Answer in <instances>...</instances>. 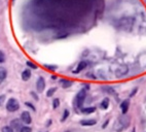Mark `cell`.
Returning a JSON list of instances; mask_svg holds the SVG:
<instances>
[{
	"mask_svg": "<svg viewBox=\"0 0 146 132\" xmlns=\"http://www.w3.org/2000/svg\"><path fill=\"white\" fill-rule=\"evenodd\" d=\"M59 105H60V100L58 99V98H55V99L53 100V107L57 108L59 107Z\"/></svg>",
	"mask_w": 146,
	"mask_h": 132,
	"instance_id": "obj_20",
	"label": "cell"
},
{
	"mask_svg": "<svg viewBox=\"0 0 146 132\" xmlns=\"http://www.w3.org/2000/svg\"><path fill=\"white\" fill-rule=\"evenodd\" d=\"M129 72V67H128L127 65H120L117 67V69L115 70V76L117 78H122V76H126L127 73Z\"/></svg>",
	"mask_w": 146,
	"mask_h": 132,
	"instance_id": "obj_4",
	"label": "cell"
},
{
	"mask_svg": "<svg viewBox=\"0 0 146 132\" xmlns=\"http://www.w3.org/2000/svg\"><path fill=\"white\" fill-rule=\"evenodd\" d=\"M5 98H6V96L4 94H2V95H0V106L4 103V100H5Z\"/></svg>",
	"mask_w": 146,
	"mask_h": 132,
	"instance_id": "obj_24",
	"label": "cell"
},
{
	"mask_svg": "<svg viewBox=\"0 0 146 132\" xmlns=\"http://www.w3.org/2000/svg\"><path fill=\"white\" fill-rule=\"evenodd\" d=\"M60 83H62L63 85V88H69V87L72 86V82L71 81H68V80H61Z\"/></svg>",
	"mask_w": 146,
	"mask_h": 132,
	"instance_id": "obj_13",
	"label": "cell"
},
{
	"mask_svg": "<svg viewBox=\"0 0 146 132\" xmlns=\"http://www.w3.org/2000/svg\"><path fill=\"white\" fill-rule=\"evenodd\" d=\"M56 91H57V88H56V87H53V88L47 90V92H46V96H47V97H51V96L55 94V92Z\"/></svg>",
	"mask_w": 146,
	"mask_h": 132,
	"instance_id": "obj_16",
	"label": "cell"
},
{
	"mask_svg": "<svg viewBox=\"0 0 146 132\" xmlns=\"http://www.w3.org/2000/svg\"><path fill=\"white\" fill-rule=\"evenodd\" d=\"M108 105H109V99H108V98H105V99L101 102V107H102L103 109L108 108Z\"/></svg>",
	"mask_w": 146,
	"mask_h": 132,
	"instance_id": "obj_15",
	"label": "cell"
},
{
	"mask_svg": "<svg viewBox=\"0 0 146 132\" xmlns=\"http://www.w3.org/2000/svg\"><path fill=\"white\" fill-rule=\"evenodd\" d=\"M44 67H45L46 69L51 70V71H55V70H57L58 66H57V65H49V64H44Z\"/></svg>",
	"mask_w": 146,
	"mask_h": 132,
	"instance_id": "obj_17",
	"label": "cell"
},
{
	"mask_svg": "<svg viewBox=\"0 0 146 132\" xmlns=\"http://www.w3.org/2000/svg\"><path fill=\"white\" fill-rule=\"evenodd\" d=\"M11 127L12 128V129L14 130H20L21 128H22V123H21V121L20 120H18V119H14V120H12V121L11 122Z\"/></svg>",
	"mask_w": 146,
	"mask_h": 132,
	"instance_id": "obj_7",
	"label": "cell"
},
{
	"mask_svg": "<svg viewBox=\"0 0 146 132\" xmlns=\"http://www.w3.org/2000/svg\"><path fill=\"white\" fill-rule=\"evenodd\" d=\"M137 90H138V88H135V89L133 90V91H132V93H131V95H130V96H134V95L136 94V91H137Z\"/></svg>",
	"mask_w": 146,
	"mask_h": 132,
	"instance_id": "obj_27",
	"label": "cell"
},
{
	"mask_svg": "<svg viewBox=\"0 0 146 132\" xmlns=\"http://www.w3.org/2000/svg\"><path fill=\"white\" fill-rule=\"evenodd\" d=\"M129 106H130V101H129V100H124V101H122V104H120V108H122V115H126V113H127L128 109H129Z\"/></svg>",
	"mask_w": 146,
	"mask_h": 132,
	"instance_id": "obj_8",
	"label": "cell"
},
{
	"mask_svg": "<svg viewBox=\"0 0 146 132\" xmlns=\"http://www.w3.org/2000/svg\"><path fill=\"white\" fill-rule=\"evenodd\" d=\"M26 64H27L28 67L32 68V69H37V65L34 64V63H32L31 61H27V62H26Z\"/></svg>",
	"mask_w": 146,
	"mask_h": 132,
	"instance_id": "obj_19",
	"label": "cell"
},
{
	"mask_svg": "<svg viewBox=\"0 0 146 132\" xmlns=\"http://www.w3.org/2000/svg\"><path fill=\"white\" fill-rule=\"evenodd\" d=\"M5 62V55L2 51H0V63Z\"/></svg>",
	"mask_w": 146,
	"mask_h": 132,
	"instance_id": "obj_23",
	"label": "cell"
},
{
	"mask_svg": "<svg viewBox=\"0 0 146 132\" xmlns=\"http://www.w3.org/2000/svg\"><path fill=\"white\" fill-rule=\"evenodd\" d=\"M109 124V120H107V121H105V123L103 124V126H102V128H106L107 127V125Z\"/></svg>",
	"mask_w": 146,
	"mask_h": 132,
	"instance_id": "obj_26",
	"label": "cell"
},
{
	"mask_svg": "<svg viewBox=\"0 0 146 132\" xmlns=\"http://www.w3.org/2000/svg\"><path fill=\"white\" fill-rule=\"evenodd\" d=\"M31 95H32L33 97L35 98V100H38V96H37V95L35 94V93H34V92H31Z\"/></svg>",
	"mask_w": 146,
	"mask_h": 132,
	"instance_id": "obj_28",
	"label": "cell"
},
{
	"mask_svg": "<svg viewBox=\"0 0 146 132\" xmlns=\"http://www.w3.org/2000/svg\"><path fill=\"white\" fill-rule=\"evenodd\" d=\"M96 111V107L92 106V107H87V108H81V111L84 113H92Z\"/></svg>",
	"mask_w": 146,
	"mask_h": 132,
	"instance_id": "obj_14",
	"label": "cell"
},
{
	"mask_svg": "<svg viewBox=\"0 0 146 132\" xmlns=\"http://www.w3.org/2000/svg\"><path fill=\"white\" fill-rule=\"evenodd\" d=\"M6 76H7V72H6V70H4V69L0 70V85H1L3 82L5 81Z\"/></svg>",
	"mask_w": 146,
	"mask_h": 132,
	"instance_id": "obj_12",
	"label": "cell"
},
{
	"mask_svg": "<svg viewBox=\"0 0 146 132\" xmlns=\"http://www.w3.org/2000/svg\"><path fill=\"white\" fill-rule=\"evenodd\" d=\"M2 132H14V129L11 126H5L2 128Z\"/></svg>",
	"mask_w": 146,
	"mask_h": 132,
	"instance_id": "obj_22",
	"label": "cell"
},
{
	"mask_svg": "<svg viewBox=\"0 0 146 132\" xmlns=\"http://www.w3.org/2000/svg\"><path fill=\"white\" fill-rule=\"evenodd\" d=\"M85 96H87V91L85 90H80V91L77 93L74 100V104L77 106V107H81V105L84 104V101L85 99Z\"/></svg>",
	"mask_w": 146,
	"mask_h": 132,
	"instance_id": "obj_3",
	"label": "cell"
},
{
	"mask_svg": "<svg viewBox=\"0 0 146 132\" xmlns=\"http://www.w3.org/2000/svg\"><path fill=\"white\" fill-rule=\"evenodd\" d=\"M96 123H97V121L96 120H81L80 121V124L82 125V126H93V125H95Z\"/></svg>",
	"mask_w": 146,
	"mask_h": 132,
	"instance_id": "obj_10",
	"label": "cell"
},
{
	"mask_svg": "<svg viewBox=\"0 0 146 132\" xmlns=\"http://www.w3.org/2000/svg\"><path fill=\"white\" fill-rule=\"evenodd\" d=\"M51 124V120H49V121L46 122V127H49Z\"/></svg>",
	"mask_w": 146,
	"mask_h": 132,
	"instance_id": "obj_29",
	"label": "cell"
},
{
	"mask_svg": "<svg viewBox=\"0 0 146 132\" xmlns=\"http://www.w3.org/2000/svg\"><path fill=\"white\" fill-rule=\"evenodd\" d=\"M131 122V118L127 115H124V117H120V118L117 120V122H115V126H114V129L116 132H122L124 130H126L129 127Z\"/></svg>",
	"mask_w": 146,
	"mask_h": 132,
	"instance_id": "obj_1",
	"label": "cell"
},
{
	"mask_svg": "<svg viewBox=\"0 0 146 132\" xmlns=\"http://www.w3.org/2000/svg\"><path fill=\"white\" fill-rule=\"evenodd\" d=\"M21 120H22L26 125L30 124V123L32 122V119H31V115H30L29 111H23L22 115H21Z\"/></svg>",
	"mask_w": 146,
	"mask_h": 132,
	"instance_id": "obj_6",
	"label": "cell"
},
{
	"mask_svg": "<svg viewBox=\"0 0 146 132\" xmlns=\"http://www.w3.org/2000/svg\"><path fill=\"white\" fill-rule=\"evenodd\" d=\"M85 67H87V62H85V61H81V62L78 64V66H77V69L74 70V73L80 72L81 70H84Z\"/></svg>",
	"mask_w": 146,
	"mask_h": 132,
	"instance_id": "obj_11",
	"label": "cell"
},
{
	"mask_svg": "<svg viewBox=\"0 0 146 132\" xmlns=\"http://www.w3.org/2000/svg\"><path fill=\"white\" fill-rule=\"evenodd\" d=\"M20 108V103L16 98H9L6 103V109L11 113H14V111H19Z\"/></svg>",
	"mask_w": 146,
	"mask_h": 132,
	"instance_id": "obj_2",
	"label": "cell"
},
{
	"mask_svg": "<svg viewBox=\"0 0 146 132\" xmlns=\"http://www.w3.org/2000/svg\"><path fill=\"white\" fill-rule=\"evenodd\" d=\"M30 78H31V71L29 69H25L22 72V80L24 82H27L30 80Z\"/></svg>",
	"mask_w": 146,
	"mask_h": 132,
	"instance_id": "obj_9",
	"label": "cell"
},
{
	"mask_svg": "<svg viewBox=\"0 0 146 132\" xmlns=\"http://www.w3.org/2000/svg\"><path fill=\"white\" fill-rule=\"evenodd\" d=\"M20 132H32V129L28 126H24L20 129Z\"/></svg>",
	"mask_w": 146,
	"mask_h": 132,
	"instance_id": "obj_21",
	"label": "cell"
},
{
	"mask_svg": "<svg viewBox=\"0 0 146 132\" xmlns=\"http://www.w3.org/2000/svg\"><path fill=\"white\" fill-rule=\"evenodd\" d=\"M132 132H136V129H135V128H133V131Z\"/></svg>",
	"mask_w": 146,
	"mask_h": 132,
	"instance_id": "obj_30",
	"label": "cell"
},
{
	"mask_svg": "<svg viewBox=\"0 0 146 132\" xmlns=\"http://www.w3.org/2000/svg\"><path fill=\"white\" fill-rule=\"evenodd\" d=\"M69 111H68V109H65V111H64V113H63V116H62V119H61V121L62 122H65L66 120H67V118L68 117H69Z\"/></svg>",
	"mask_w": 146,
	"mask_h": 132,
	"instance_id": "obj_18",
	"label": "cell"
},
{
	"mask_svg": "<svg viewBox=\"0 0 146 132\" xmlns=\"http://www.w3.org/2000/svg\"><path fill=\"white\" fill-rule=\"evenodd\" d=\"M44 88H45V81H44V78L42 76H40V78H38L37 83H36V89L40 93V92L43 91Z\"/></svg>",
	"mask_w": 146,
	"mask_h": 132,
	"instance_id": "obj_5",
	"label": "cell"
},
{
	"mask_svg": "<svg viewBox=\"0 0 146 132\" xmlns=\"http://www.w3.org/2000/svg\"><path fill=\"white\" fill-rule=\"evenodd\" d=\"M26 105H27V106H29V107H31V109L35 111V106H34V105H32L30 102H26Z\"/></svg>",
	"mask_w": 146,
	"mask_h": 132,
	"instance_id": "obj_25",
	"label": "cell"
}]
</instances>
